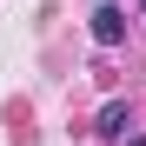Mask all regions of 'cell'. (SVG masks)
Segmentation results:
<instances>
[{"instance_id": "obj_3", "label": "cell", "mask_w": 146, "mask_h": 146, "mask_svg": "<svg viewBox=\"0 0 146 146\" xmlns=\"http://www.w3.org/2000/svg\"><path fill=\"white\" fill-rule=\"evenodd\" d=\"M139 13H146V0H139Z\"/></svg>"}, {"instance_id": "obj_2", "label": "cell", "mask_w": 146, "mask_h": 146, "mask_svg": "<svg viewBox=\"0 0 146 146\" xmlns=\"http://www.w3.org/2000/svg\"><path fill=\"white\" fill-rule=\"evenodd\" d=\"M126 126H133L126 100H106V106H100V119H93V133H100V139H126Z\"/></svg>"}, {"instance_id": "obj_1", "label": "cell", "mask_w": 146, "mask_h": 146, "mask_svg": "<svg viewBox=\"0 0 146 146\" xmlns=\"http://www.w3.org/2000/svg\"><path fill=\"white\" fill-rule=\"evenodd\" d=\"M119 40H126V7L100 0L93 7V46H119Z\"/></svg>"}]
</instances>
